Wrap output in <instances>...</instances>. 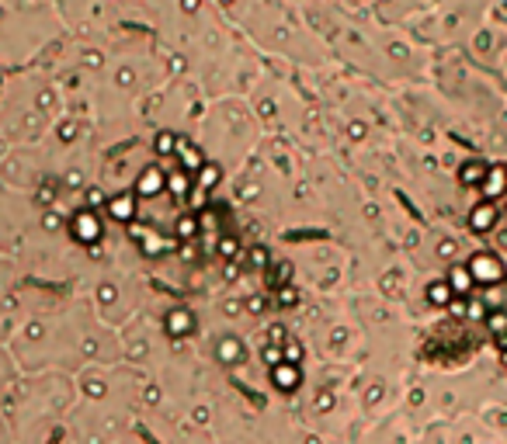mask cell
<instances>
[{
	"label": "cell",
	"mask_w": 507,
	"mask_h": 444,
	"mask_svg": "<svg viewBox=\"0 0 507 444\" xmlns=\"http://www.w3.org/2000/svg\"><path fill=\"white\" fill-rule=\"evenodd\" d=\"M466 267H469V274H473V282H476V285H486V288L500 285L504 278H507V271H504V264H500L497 254H473Z\"/></svg>",
	"instance_id": "obj_1"
},
{
	"label": "cell",
	"mask_w": 507,
	"mask_h": 444,
	"mask_svg": "<svg viewBox=\"0 0 507 444\" xmlns=\"http://www.w3.org/2000/svg\"><path fill=\"white\" fill-rule=\"evenodd\" d=\"M70 233H73V240H77V243H84V247H94V243L101 240L104 226H101L97 212H91V208H80V212L70 219Z\"/></svg>",
	"instance_id": "obj_2"
},
{
	"label": "cell",
	"mask_w": 507,
	"mask_h": 444,
	"mask_svg": "<svg viewBox=\"0 0 507 444\" xmlns=\"http://www.w3.org/2000/svg\"><path fill=\"white\" fill-rule=\"evenodd\" d=\"M497 222H500V205H493V201L473 205V212H469V230H473V233L486 236V233L497 230Z\"/></svg>",
	"instance_id": "obj_3"
},
{
	"label": "cell",
	"mask_w": 507,
	"mask_h": 444,
	"mask_svg": "<svg viewBox=\"0 0 507 444\" xmlns=\"http://www.w3.org/2000/svg\"><path fill=\"white\" fill-rule=\"evenodd\" d=\"M167 191V171L163 166H143V174L136 177V198H156Z\"/></svg>",
	"instance_id": "obj_4"
},
{
	"label": "cell",
	"mask_w": 507,
	"mask_h": 444,
	"mask_svg": "<svg viewBox=\"0 0 507 444\" xmlns=\"http://www.w3.org/2000/svg\"><path fill=\"white\" fill-rule=\"evenodd\" d=\"M483 201H493L500 205L507 198V166H490L486 171V181H483Z\"/></svg>",
	"instance_id": "obj_5"
},
{
	"label": "cell",
	"mask_w": 507,
	"mask_h": 444,
	"mask_svg": "<svg viewBox=\"0 0 507 444\" xmlns=\"http://www.w3.org/2000/svg\"><path fill=\"white\" fill-rule=\"evenodd\" d=\"M163 326H167L171 337H191V333H195V316H191V309L174 306L171 312L163 316Z\"/></svg>",
	"instance_id": "obj_6"
},
{
	"label": "cell",
	"mask_w": 507,
	"mask_h": 444,
	"mask_svg": "<svg viewBox=\"0 0 507 444\" xmlns=\"http://www.w3.org/2000/svg\"><path fill=\"white\" fill-rule=\"evenodd\" d=\"M271 385L278 388V393H296V388L303 385L299 365H285V361H281L278 368H271Z\"/></svg>",
	"instance_id": "obj_7"
},
{
	"label": "cell",
	"mask_w": 507,
	"mask_h": 444,
	"mask_svg": "<svg viewBox=\"0 0 507 444\" xmlns=\"http://www.w3.org/2000/svg\"><path fill=\"white\" fill-rule=\"evenodd\" d=\"M448 288H452V295L456 299H469L473 295V288H476V282H473V274H469V267L466 264H456V267H448Z\"/></svg>",
	"instance_id": "obj_8"
},
{
	"label": "cell",
	"mask_w": 507,
	"mask_h": 444,
	"mask_svg": "<svg viewBox=\"0 0 507 444\" xmlns=\"http://www.w3.org/2000/svg\"><path fill=\"white\" fill-rule=\"evenodd\" d=\"M178 166H181V171H188V174H198L202 166H205L202 149L195 143H188V139H178Z\"/></svg>",
	"instance_id": "obj_9"
},
{
	"label": "cell",
	"mask_w": 507,
	"mask_h": 444,
	"mask_svg": "<svg viewBox=\"0 0 507 444\" xmlns=\"http://www.w3.org/2000/svg\"><path fill=\"white\" fill-rule=\"evenodd\" d=\"M108 212L115 215V222H136V195H115L108 198Z\"/></svg>",
	"instance_id": "obj_10"
},
{
	"label": "cell",
	"mask_w": 507,
	"mask_h": 444,
	"mask_svg": "<svg viewBox=\"0 0 507 444\" xmlns=\"http://www.w3.org/2000/svg\"><path fill=\"white\" fill-rule=\"evenodd\" d=\"M486 171H490V166H486L483 160H469V163H462L459 181H462L466 188H483V181H486Z\"/></svg>",
	"instance_id": "obj_11"
},
{
	"label": "cell",
	"mask_w": 507,
	"mask_h": 444,
	"mask_svg": "<svg viewBox=\"0 0 507 444\" xmlns=\"http://www.w3.org/2000/svg\"><path fill=\"white\" fill-rule=\"evenodd\" d=\"M215 358H219L222 365H240V361H244V344H240L237 337H222V341L215 344Z\"/></svg>",
	"instance_id": "obj_12"
},
{
	"label": "cell",
	"mask_w": 507,
	"mask_h": 444,
	"mask_svg": "<svg viewBox=\"0 0 507 444\" xmlns=\"http://www.w3.org/2000/svg\"><path fill=\"white\" fill-rule=\"evenodd\" d=\"M167 191H171L174 198H181V195H191V174H188V171H181L178 163L171 166V171H167Z\"/></svg>",
	"instance_id": "obj_13"
},
{
	"label": "cell",
	"mask_w": 507,
	"mask_h": 444,
	"mask_svg": "<svg viewBox=\"0 0 507 444\" xmlns=\"http://www.w3.org/2000/svg\"><path fill=\"white\" fill-rule=\"evenodd\" d=\"M174 236L181 240V243H191V240H198L202 236V230H198V215H181L178 222H174Z\"/></svg>",
	"instance_id": "obj_14"
},
{
	"label": "cell",
	"mask_w": 507,
	"mask_h": 444,
	"mask_svg": "<svg viewBox=\"0 0 507 444\" xmlns=\"http://www.w3.org/2000/svg\"><path fill=\"white\" fill-rule=\"evenodd\" d=\"M452 288H448V282H445V278H438V282H431L427 285V302L431 306H438V309H448V306H452Z\"/></svg>",
	"instance_id": "obj_15"
},
{
	"label": "cell",
	"mask_w": 507,
	"mask_h": 444,
	"mask_svg": "<svg viewBox=\"0 0 507 444\" xmlns=\"http://www.w3.org/2000/svg\"><path fill=\"white\" fill-rule=\"evenodd\" d=\"M486 330L493 333L497 341H500V337H507V309H504V306H497V309H490V312H486Z\"/></svg>",
	"instance_id": "obj_16"
},
{
	"label": "cell",
	"mask_w": 507,
	"mask_h": 444,
	"mask_svg": "<svg viewBox=\"0 0 507 444\" xmlns=\"http://www.w3.org/2000/svg\"><path fill=\"white\" fill-rule=\"evenodd\" d=\"M215 250H219V257H222V260H230V264H237V260H240V240H237V236L219 233V243H215Z\"/></svg>",
	"instance_id": "obj_17"
},
{
	"label": "cell",
	"mask_w": 507,
	"mask_h": 444,
	"mask_svg": "<svg viewBox=\"0 0 507 444\" xmlns=\"http://www.w3.org/2000/svg\"><path fill=\"white\" fill-rule=\"evenodd\" d=\"M268 282H271V288H274V292H278V288H285V285H292V264H289V260L274 264V267H271V278H268Z\"/></svg>",
	"instance_id": "obj_18"
},
{
	"label": "cell",
	"mask_w": 507,
	"mask_h": 444,
	"mask_svg": "<svg viewBox=\"0 0 507 444\" xmlns=\"http://www.w3.org/2000/svg\"><path fill=\"white\" fill-rule=\"evenodd\" d=\"M219 222H222V215H219L215 208L205 205V208L198 212V230H202V233H219Z\"/></svg>",
	"instance_id": "obj_19"
},
{
	"label": "cell",
	"mask_w": 507,
	"mask_h": 444,
	"mask_svg": "<svg viewBox=\"0 0 507 444\" xmlns=\"http://www.w3.org/2000/svg\"><path fill=\"white\" fill-rule=\"evenodd\" d=\"M195 184H198L202 191H209V188H215V184H219V166H215V163H205V166H202V171L195 174Z\"/></svg>",
	"instance_id": "obj_20"
},
{
	"label": "cell",
	"mask_w": 507,
	"mask_h": 444,
	"mask_svg": "<svg viewBox=\"0 0 507 444\" xmlns=\"http://www.w3.org/2000/svg\"><path fill=\"white\" fill-rule=\"evenodd\" d=\"M178 139H181V136H171V132H160V136H156V143H153L156 156H167V153L174 156V153H178Z\"/></svg>",
	"instance_id": "obj_21"
},
{
	"label": "cell",
	"mask_w": 507,
	"mask_h": 444,
	"mask_svg": "<svg viewBox=\"0 0 507 444\" xmlns=\"http://www.w3.org/2000/svg\"><path fill=\"white\" fill-rule=\"evenodd\" d=\"M274 302H278L281 309H292V306H299V292H296L292 285H285V288L274 292Z\"/></svg>",
	"instance_id": "obj_22"
},
{
	"label": "cell",
	"mask_w": 507,
	"mask_h": 444,
	"mask_svg": "<svg viewBox=\"0 0 507 444\" xmlns=\"http://www.w3.org/2000/svg\"><path fill=\"white\" fill-rule=\"evenodd\" d=\"M139 247H143V250H146L150 257H160V254L167 250V240H163V236H156V233L150 230V236H146V240H143Z\"/></svg>",
	"instance_id": "obj_23"
},
{
	"label": "cell",
	"mask_w": 507,
	"mask_h": 444,
	"mask_svg": "<svg viewBox=\"0 0 507 444\" xmlns=\"http://www.w3.org/2000/svg\"><path fill=\"white\" fill-rule=\"evenodd\" d=\"M281 361H285V365H299L303 361V344L299 341H289L285 347H281Z\"/></svg>",
	"instance_id": "obj_24"
},
{
	"label": "cell",
	"mask_w": 507,
	"mask_h": 444,
	"mask_svg": "<svg viewBox=\"0 0 507 444\" xmlns=\"http://www.w3.org/2000/svg\"><path fill=\"white\" fill-rule=\"evenodd\" d=\"M289 344V330L285 326H268V347H285Z\"/></svg>",
	"instance_id": "obj_25"
},
{
	"label": "cell",
	"mask_w": 507,
	"mask_h": 444,
	"mask_svg": "<svg viewBox=\"0 0 507 444\" xmlns=\"http://www.w3.org/2000/svg\"><path fill=\"white\" fill-rule=\"evenodd\" d=\"M247 264H250L254 271H264V267L271 264V257H268V250H264V247H254V250H250V257H247Z\"/></svg>",
	"instance_id": "obj_26"
},
{
	"label": "cell",
	"mask_w": 507,
	"mask_h": 444,
	"mask_svg": "<svg viewBox=\"0 0 507 444\" xmlns=\"http://www.w3.org/2000/svg\"><path fill=\"white\" fill-rule=\"evenodd\" d=\"M261 358H264V365H268V371H271V368H278V365H281V347H268V344H264Z\"/></svg>",
	"instance_id": "obj_27"
},
{
	"label": "cell",
	"mask_w": 507,
	"mask_h": 444,
	"mask_svg": "<svg viewBox=\"0 0 507 444\" xmlns=\"http://www.w3.org/2000/svg\"><path fill=\"white\" fill-rule=\"evenodd\" d=\"M126 230H129V236H132L136 243H143V240L150 236V226H139V222H129V226H126Z\"/></svg>",
	"instance_id": "obj_28"
},
{
	"label": "cell",
	"mask_w": 507,
	"mask_h": 444,
	"mask_svg": "<svg viewBox=\"0 0 507 444\" xmlns=\"http://www.w3.org/2000/svg\"><path fill=\"white\" fill-rule=\"evenodd\" d=\"M38 201H42V205H52V201H56V184L45 181V184L38 188Z\"/></svg>",
	"instance_id": "obj_29"
},
{
	"label": "cell",
	"mask_w": 507,
	"mask_h": 444,
	"mask_svg": "<svg viewBox=\"0 0 507 444\" xmlns=\"http://www.w3.org/2000/svg\"><path fill=\"white\" fill-rule=\"evenodd\" d=\"M97 205H108V198H104V191H97V188H91V191H87V208L94 212Z\"/></svg>",
	"instance_id": "obj_30"
},
{
	"label": "cell",
	"mask_w": 507,
	"mask_h": 444,
	"mask_svg": "<svg viewBox=\"0 0 507 444\" xmlns=\"http://www.w3.org/2000/svg\"><path fill=\"white\" fill-rule=\"evenodd\" d=\"M188 205H191L195 212H202V208H205V191H202V188H191V195H188Z\"/></svg>",
	"instance_id": "obj_31"
},
{
	"label": "cell",
	"mask_w": 507,
	"mask_h": 444,
	"mask_svg": "<svg viewBox=\"0 0 507 444\" xmlns=\"http://www.w3.org/2000/svg\"><path fill=\"white\" fill-rule=\"evenodd\" d=\"M486 312H490V309H486V302H469V309H466V316H469V319H486Z\"/></svg>",
	"instance_id": "obj_32"
},
{
	"label": "cell",
	"mask_w": 507,
	"mask_h": 444,
	"mask_svg": "<svg viewBox=\"0 0 507 444\" xmlns=\"http://www.w3.org/2000/svg\"><path fill=\"white\" fill-rule=\"evenodd\" d=\"M466 309H469L466 299H452V306H448V312H452V316H466Z\"/></svg>",
	"instance_id": "obj_33"
},
{
	"label": "cell",
	"mask_w": 507,
	"mask_h": 444,
	"mask_svg": "<svg viewBox=\"0 0 507 444\" xmlns=\"http://www.w3.org/2000/svg\"><path fill=\"white\" fill-rule=\"evenodd\" d=\"M42 226L52 233V230H60L63 226V222H60V215H56V212H45V222H42Z\"/></svg>",
	"instance_id": "obj_34"
},
{
	"label": "cell",
	"mask_w": 507,
	"mask_h": 444,
	"mask_svg": "<svg viewBox=\"0 0 507 444\" xmlns=\"http://www.w3.org/2000/svg\"><path fill=\"white\" fill-rule=\"evenodd\" d=\"M264 309H268V302H264L261 295H254V299L247 302V312H254V316H257V312H264Z\"/></svg>",
	"instance_id": "obj_35"
},
{
	"label": "cell",
	"mask_w": 507,
	"mask_h": 444,
	"mask_svg": "<svg viewBox=\"0 0 507 444\" xmlns=\"http://www.w3.org/2000/svg\"><path fill=\"white\" fill-rule=\"evenodd\" d=\"M181 260H188V264H195V260H198V254L191 250V243H185V247H181Z\"/></svg>",
	"instance_id": "obj_36"
},
{
	"label": "cell",
	"mask_w": 507,
	"mask_h": 444,
	"mask_svg": "<svg viewBox=\"0 0 507 444\" xmlns=\"http://www.w3.org/2000/svg\"><path fill=\"white\" fill-rule=\"evenodd\" d=\"M452 250H456V243H448V240L438 247V254H441V257H452Z\"/></svg>",
	"instance_id": "obj_37"
},
{
	"label": "cell",
	"mask_w": 507,
	"mask_h": 444,
	"mask_svg": "<svg viewBox=\"0 0 507 444\" xmlns=\"http://www.w3.org/2000/svg\"><path fill=\"white\" fill-rule=\"evenodd\" d=\"M330 403H333V396H330V393H323V396H320V410H330Z\"/></svg>",
	"instance_id": "obj_38"
},
{
	"label": "cell",
	"mask_w": 507,
	"mask_h": 444,
	"mask_svg": "<svg viewBox=\"0 0 507 444\" xmlns=\"http://www.w3.org/2000/svg\"><path fill=\"white\" fill-rule=\"evenodd\" d=\"M497 243H500V250H507V230H500V233H497Z\"/></svg>",
	"instance_id": "obj_39"
},
{
	"label": "cell",
	"mask_w": 507,
	"mask_h": 444,
	"mask_svg": "<svg viewBox=\"0 0 507 444\" xmlns=\"http://www.w3.org/2000/svg\"><path fill=\"white\" fill-rule=\"evenodd\" d=\"M500 212H504V219H507V198H504V201H500Z\"/></svg>",
	"instance_id": "obj_40"
},
{
	"label": "cell",
	"mask_w": 507,
	"mask_h": 444,
	"mask_svg": "<svg viewBox=\"0 0 507 444\" xmlns=\"http://www.w3.org/2000/svg\"><path fill=\"white\" fill-rule=\"evenodd\" d=\"M500 361H504V365H507V347H504V351H500Z\"/></svg>",
	"instance_id": "obj_41"
},
{
	"label": "cell",
	"mask_w": 507,
	"mask_h": 444,
	"mask_svg": "<svg viewBox=\"0 0 507 444\" xmlns=\"http://www.w3.org/2000/svg\"><path fill=\"white\" fill-rule=\"evenodd\" d=\"M504 282H507V278H504Z\"/></svg>",
	"instance_id": "obj_42"
}]
</instances>
